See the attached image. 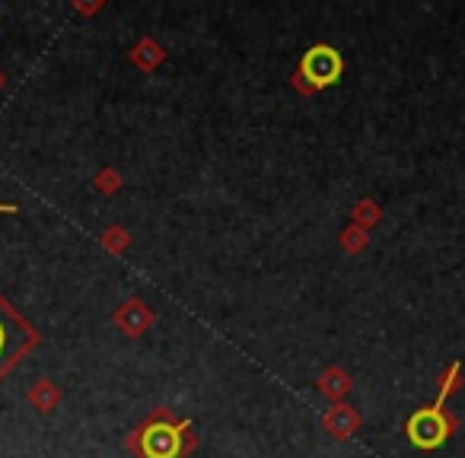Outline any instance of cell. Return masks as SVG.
<instances>
[{
  "label": "cell",
  "instance_id": "cell-2",
  "mask_svg": "<svg viewBox=\"0 0 465 458\" xmlns=\"http://www.w3.org/2000/svg\"><path fill=\"white\" fill-rule=\"evenodd\" d=\"M341 57L331 45H316L306 51V57L300 61V76L310 80V90H325L341 76Z\"/></svg>",
  "mask_w": 465,
  "mask_h": 458
},
{
  "label": "cell",
  "instance_id": "cell-10",
  "mask_svg": "<svg viewBox=\"0 0 465 458\" xmlns=\"http://www.w3.org/2000/svg\"><path fill=\"white\" fill-rule=\"evenodd\" d=\"M4 84H7V76H4V70H0V90H4Z\"/></svg>",
  "mask_w": 465,
  "mask_h": 458
},
{
  "label": "cell",
  "instance_id": "cell-6",
  "mask_svg": "<svg viewBox=\"0 0 465 458\" xmlns=\"http://www.w3.org/2000/svg\"><path fill=\"white\" fill-rule=\"evenodd\" d=\"M115 321H118V325L125 328L127 334H141L144 325L150 321V315H147V309H144V303H137V299H127L118 313H115Z\"/></svg>",
  "mask_w": 465,
  "mask_h": 458
},
{
  "label": "cell",
  "instance_id": "cell-3",
  "mask_svg": "<svg viewBox=\"0 0 465 458\" xmlns=\"http://www.w3.org/2000/svg\"><path fill=\"white\" fill-rule=\"evenodd\" d=\"M137 452H141L144 458H176L179 452V430L170 424H160V420H154V424H147L141 430V436L135 439Z\"/></svg>",
  "mask_w": 465,
  "mask_h": 458
},
{
  "label": "cell",
  "instance_id": "cell-7",
  "mask_svg": "<svg viewBox=\"0 0 465 458\" xmlns=\"http://www.w3.org/2000/svg\"><path fill=\"white\" fill-rule=\"evenodd\" d=\"M102 245H106L109 251H121L127 245V236L121 233V226H109V233L102 236Z\"/></svg>",
  "mask_w": 465,
  "mask_h": 458
},
{
  "label": "cell",
  "instance_id": "cell-1",
  "mask_svg": "<svg viewBox=\"0 0 465 458\" xmlns=\"http://www.w3.org/2000/svg\"><path fill=\"white\" fill-rule=\"evenodd\" d=\"M42 334L22 313H16V305L0 293V382L7 379L32 350L39 348Z\"/></svg>",
  "mask_w": 465,
  "mask_h": 458
},
{
  "label": "cell",
  "instance_id": "cell-5",
  "mask_svg": "<svg viewBox=\"0 0 465 458\" xmlns=\"http://www.w3.org/2000/svg\"><path fill=\"white\" fill-rule=\"evenodd\" d=\"M26 401L39 410V414H48L61 404V389H57L51 379H36V385L26 392Z\"/></svg>",
  "mask_w": 465,
  "mask_h": 458
},
{
  "label": "cell",
  "instance_id": "cell-9",
  "mask_svg": "<svg viewBox=\"0 0 465 458\" xmlns=\"http://www.w3.org/2000/svg\"><path fill=\"white\" fill-rule=\"evenodd\" d=\"M0 214H20V207L16 204H0Z\"/></svg>",
  "mask_w": 465,
  "mask_h": 458
},
{
  "label": "cell",
  "instance_id": "cell-8",
  "mask_svg": "<svg viewBox=\"0 0 465 458\" xmlns=\"http://www.w3.org/2000/svg\"><path fill=\"white\" fill-rule=\"evenodd\" d=\"M118 185H121V179H118V172H112V169H106V172L96 175V188L99 191H106V195L109 191H115Z\"/></svg>",
  "mask_w": 465,
  "mask_h": 458
},
{
  "label": "cell",
  "instance_id": "cell-4",
  "mask_svg": "<svg viewBox=\"0 0 465 458\" xmlns=\"http://www.w3.org/2000/svg\"><path fill=\"white\" fill-rule=\"evenodd\" d=\"M408 439L421 449H434L446 439V420L437 410H421L408 420Z\"/></svg>",
  "mask_w": 465,
  "mask_h": 458
}]
</instances>
